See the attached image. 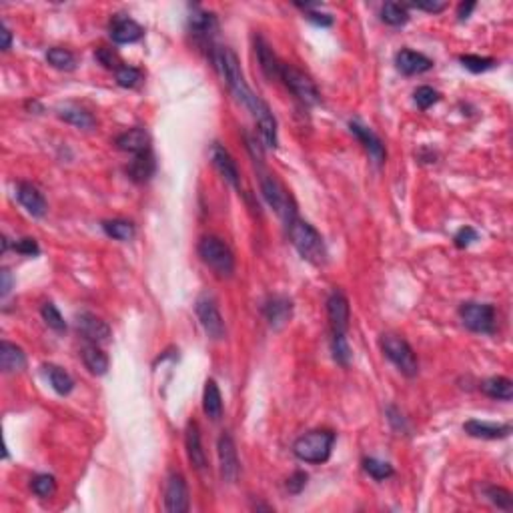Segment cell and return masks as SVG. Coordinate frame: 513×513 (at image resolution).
<instances>
[{
    "mask_svg": "<svg viewBox=\"0 0 513 513\" xmlns=\"http://www.w3.org/2000/svg\"><path fill=\"white\" fill-rule=\"evenodd\" d=\"M287 229H289L291 243L299 251V255L313 265H323L327 261V249H325L323 237L317 233V229L297 217L287 223Z\"/></svg>",
    "mask_w": 513,
    "mask_h": 513,
    "instance_id": "1",
    "label": "cell"
},
{
    "mask_svg": "<svg viewBox=\"0 0 513 513\" xmlns=\"http://www.w3.org/2000/svg\"><path fill=\"white\" fill-rule=\"evenodd\" d=\"M335 443V433L329 429H315L301 436L295 446H293V453L297 458L305 461V463H325L331 458Z\"/></svg>",
    "mask_w": 513,
    "mask_h": 513,
    "instance_id": "2",
    "label": "cell"
},
{
    "mask_svg": "<svg viewBox=\"0 0 513 513\" xmlns=\"http://www.w3.org/2000/svg\"><path fill=\"white\" fill-rule=\"evenodd\" d=\"M199 255L219 277H231L234 271V255L231 247L219 237H205L199 243Z\"/></svg>",
    "mask_w": 513,
    "mask_h": 513,
    "instance_id": "3",
    "label": "cell"
},
{
    "mask_svg": "<svg viewBox=\"0 0 513 513\" xmlns=\"http://www.w3.org/2000/svg\"><path fill=\"white\" fill-rule=\"evenodd\" d=\"M381 347H383L385 357L389 359L403 375H407V377H415L417 375L419 361L415 357L411 345L403 337H399V335H383Z\"/></svg>",
    "mask_w": 513,
    "mask_h": 513,
    "instance_id": "4",
    "label": "cell"
},
{
    "mask_svg": "<svg viewBox=\"0 0 513 513\" xmlns=\"http://www.w3.org/2000/svg\"><path fill=\"white\" fill-rule=\"evenodd\" d=\"M212 63H215V67L219 68V72L225 78V82L229 85V89L233 90L237 101L243 99L251 89L245 82V77L241 72V65H239V58H237L233 50L231 48H217L212 53Z\"/></svg>",
    "mask_w": 513,
    "mask_h": 513,
    "instance_id": "5",
    "label": "cell"
},
{
    "mask_svg": "<svg viewBox=\"0 0 513 513\" xmlns=\"http://www.w3.org/2000/svg\"><path fill=\"white\" fill-rule=\"evenodd\" d=\"M261 190H263L265 201L277 211V215H279L285 223H289V221H293V219L297 217V207H295V202L291 199V195L273 175L263 173V177H261Z\"/></svg>",
    "mask_w": 513,
    "mask_h": 513,
    "instance_id": "6",
    "label": "cell"
},
{
    "mask_svg": "<svg viewBox=\"0 0 513 513\" xmlns=\"http://www.w3.org/2000/svg\"><path fill=\"white\" fill-rule=\"evenodd\" d=\"M459 317L463 325L473 333L491 335L495 331V307L487 303H463L459 307Z\"/></svg>",
    "mask_w": 513,
    "mask_h": 513,
    "instance_id": "7",
    "label": "cell"
},
{
    "mask_svg": "<svg viewBox=\"0 0 513 513\" xmlns=\"http://www.w3.org/2000/svg\"><path fill=\"white\" fill-rule=\"evenodd\" d=\"M281 80L305 104H319L321 102V94H319V90L315 87V82L307 75H303L301 70L289 67V65H283V68H281Z\"/></svg>",
    "mask_w": 513,
    "mask_h": 513,
    "instance_id": "8",
    "label": "cell"
},
{
    "mask_svg": "<svg viewBox=\"0 0 513 513\" xmlns=\"http://www.w3.org/2000/svg\"><path fill=\"white\" fill-rule=\"evenodd\" d=\"M195 311H197V317H199V321H201L202 329L207 331V335H209L211 339H221V337H225V321L211 295H201L199 301H197Z\"/></svg>",
    "mask_w": 513,
    "mask_h": 513,
    "instance_id": "9",
    "label": "cell"
},
{
    "mask_svg": "<svg viewBox=\"0 0 513 513\" xmlns=\"http://www.w3.org/2000/svg\"><path fill=\"white\" fill-rule=\"evenodd\" d=\"M165 509L168 513H185L189 509V490L180 473H171L165 490Z\"/></svg>",
    "mask_w": 513,
    "mask_h": 513,
    "instance_id": "10",
    "label": "cell"
},
{
    "mask_svg": "<svg viewBox=\"0 0 513 513\" xmlns=\"http://www.w3.org/2000/svg\"><path fill=\"white\" fill-rule=\"evenodd\" d=\"M109 34H111V38L117 45H131V43L141 40L145 31L133 18H129L124 14H117L111 21V24H109Z\"/></svg>",
    "mask_w": 513,
    "mask_h": 513,
    "instance_id": "11",
    "label": "cell"
},
{
    "mask_svg": "<svg viewBox=\"0 0 513 513\" xmlns=\"http://www.w3.org/2000/svg\"><path fill=\"white\" fill-rule=\"evenodd\" d=\"M219 461H221L223 480L233 483L239 475V458H237V447H234L233 437L229 433H223L219 439Z\"/></svg>",
    "mask_w": 513,
    "mask_h": 513,
    "instance_id": "12",
    "label": "cell"
},
{
    "mask_svg": "<svg viewBox=\"0 0 513 513\" xmlns=\"http://www.w3.org/2000/svg\"><path fill=\"white\" fill-rule=\"evenodd\" d=\"M327 315L333 327V333H345L349 327V301L341 291H335L327 299Z\"/></svg>",
    "mask_w": 513,
    "mask_h": 513,
    "instance_id": "13",
    "label": "cell"
},
{
    "mask_svg": "<svg viewBox=\"0 0 513 513\" xmlns=\"http://www.w3.org/2000/svg\"><path fill=\"white\" fill-rule=\"evenodd\" d=\"M77 327L90 343H104L111 337V327L92 313H80L77 319Z\"/></svg>",
    "mask_w": 513,
    "mask_h": 513,
    "instance_id": "14",
    "label": "cell"
},
{
    "mask_svg": "<svg viewBox=\"0 0 513 513\" xmlns=\"http://www.w3.org/2000/svg\"><path fill=\"white\" fill-rule=\"evenodd\" d=\"M211 161L215 168L219 171V175H221L229 185H233L234 189H237L239 183H241V177H239V168H237V163L233 161L231 153H229L225 146L212 145Z\"/></svg>",
    "mask_w": 513,
    "mask_h": 513,
    "instance_id": "15",
    "label": "cell"
},
{
    "mask_svg": "<svg viewBox=\"0 0 513 513\" xmlns=\"http://www.w3.org/2000/svg\"><path fill=\"white\" fill-rule=\"evenodd\" d=\"M395 65H397V68L401 70L403 75L413 77V75L427 72L429 68L433 67V60L427 58L425 55H421V53H415V50H409V48H403L401 53H397V56H395Z\"/></svg>",
    "mask_w": 513,
    "mask_h": 513,
    "instance_id": "16",
    "label": "cell"
},
{
    "mask_svg": "<svg viewBox=\"0 0 513 513\" xmlns=\"http://www.w3.org/2000/svg\"><path fill=\"white\" fill-rule=\"evenodd\" d=\"M16 197H18V202H21L33 217H45L46 215L45 197H43V193L36 189L34 185H31V183H21V185L16 187Z\"/></svg>",
    "mask_w": 513,
    "mask_h": 513,
    "instance_id": "17",
    "label": "cell"
},
{
    "mask_svg": "<svg viewBox=\"0 0 513 513\" xmlns=\"http://www.w3.org/2000/svg\"><path fill=\"white\" fill-rule=\"evenodd\" d=\"M465 433L477 439H503L512 433V425L509 423H487V421H477L471 419L463 425Z\"/></svg>",
    "mask_w": 513,
    "mask_h": 513,
    "instance_id": "18",
    "label": "cell"
},
{
    "mask_svg": "<svg viewBox=\"0 0 513 513\" xmlns=\"http://www.w3.org/2000/svg\"><path fill=\"white\" fill-rule=\"evenodd\" d=\"M263 311H265L269 325H271L273 329H281L283 325L289 321L291 315H293V303H291L287 297H273V299H269V301L265 303Z\"/></svg>",
    "mask_w": 513,
    "mask_h": 513,
    "instance_id": "19",
    "label": "cell"
},
{
    "mask_svg": "<svg viewBox=\"0 0 513 513\" xmlns=\"http://www.w3.org/2000/svg\"><path fill=\"white\" fill-rule=\"evenodd\" d=\"M148 145H151V136H148V133H146L145 129H141V126L131 129V131H126V133L117 136V146H119L121 151L133 153V155H141V153L151 151Z\"/></svg>",
    "mask_w": 513,
    "mask_h": 513,
    "instance_id": "20",
    "label": "cell"
},
{
    "mask_svg": "<svg viewBox=\"0 0 513 513\" xmlns=\"http://www.w3.org/2000/svg\"><path fill=\"white\" fill-rule=\"evenodd\" d=\"M349 129H351V133L355 134L359 141L363 143V146L367 148L369 155L373 156L377 163H383V158H385V146L381 143L379 136L373 133L371 129H367V126L359 124L357 121H353V123L349 124Z\"/></svg>",
    "mask_w": 513,
    "mask_h": 513,
    "instance_id": "21",
    "label": "cell"
},
{
    "mask_svg": "<svg viewBox=\"0 0 513 513\" xmlns=\"http://www.w3.org/2000/svg\"><path fill=\"white\" fill-rule=\"evenodd\" d=\"M26 367V355L18 345L2 341L0 343V369L4 373H16Z\"/></svg>",
    "mask_w": 513,
    "mask_h": 513,
    "instance_id": "22",
    "label": "cell"
},
{
    "mask_svg": "<svg viewBox=\"0 0 513 513\" xmlns=\"http://www.w3.org/2000/svg\"><path fill=\"white\" fill-rule=\"evenodd\" d=\"M185 443H187V455H189L193 468L202 469L207 468V455H205V449L201 443V431L197 423L187 425V437H185Z\"/></svg>",
    "mask_w": 513,
    "mask_h": 513,
    "instance_id": "23",
    "label": "cell"
},
{
    "mask_svg": "<svg viewBox=\"0 0 513 513\" xmlns=\"http://www.w3.org/2000/svg\"><path fill=\"white\" fill-rule=\"evenodd\" d=\"M256 58H259V65L263 68L265 77L267 78H281V68H283V63H279V58L275 56V53L269 48V45L259 36L256 38Z\"/></svg>",
    "mask_w": 513,
    "mask_h": 513,
    "instance_id": "24",
    "label": "cell"
},
{
    "mask_svg": "<svg viewBox=\"0 0 513 513\" xmlns=\"http://www.w3.org/2000/svg\"><path fill=\"white\" fill-rule=\"evenodd\" d=\"M129 175H131V179L136 180V183H145V180L151 179V177L155 175V158H153V153L146 151V153H141V155H134L131 165H129Z\"/></svg>",
    "mask_w": 513,
    "mask_h": 513,
    "instance_id": "25",
    "label": "cell"
},
{
    "mask_svg": "<svg viewBox=\"0 0 513 513\" xmlns=\"http://www.w3.org/2000/svg\"><path fill=\"white\" fill-rule=\"evenodd\" d=\"M481 391L497 401H512L513 399V383L507 377H491L481 383Z\"/></svg>",
    "mask_w": 513,
    "mask_h": 513,
    "instance_id": "26",
    "label": "cell"
},
{
    "mask_svg": "<svg viewBox=\"0 0 513 513\" xmlns=\"http://www.w3.org/2000/svg\"><path fill=\"white\" fill-rule=\"evenodd\" d=\"M202 409L211 417V419H219L223 415V397L219 385L212 379L205 383V393H202Z\"/></svg>",
    "mask_w": 513,
    "mask_h": 513,
    "instance_id": "27",
    "label": "cell"
},
{
    "mask_svg": "<svg viewBox=\"0 0 513 513\" xmlns=\"http://www.w3.org/2000/svg\"><path fill=\"white\" fill-rule=\"evenodd\" d=\"M82 361L92 375H104L109 371V357L97 347V343H90L82 349Z\"/></svg>",
    "mask_w": 513,
    "mask_h": 513,
    "instance_id": "28",
    "label": "cell"
},
{
    "mask_svg": "<svg viewBox=\"0 0 513 513\" xmlns=\"http://www.w3.org/2000/svg\"><path fill=\"white\" fill-rule=\"evenodd\" d=\"M58 117L65 121V123L72 124L77 129H92L94 126V119L92 114L87 112L85 109H80L77 104H65L58 109Z\"/></svg>",
    "mask_w": 513,
    "mask_h": 513,
    "instance_id": "29",
    "label": "cell"
},
{
    "mask_svg": "<svg viewBox=\"0 0 513 513\" xmlns=\"http://www.w3.org/2000/svg\"><path fill=\"white\" fill-rule=\"evenodd\" d=\"M189 26H190V33L195 34V36L209 38L212 34V31L217 28V18H215L212 12L195 11L189 16Z\"/></svg>",
    "mask_w": 513,
    "mask_h": 513,
    "instance_id": "30",
    "label": "cell"
},
{
    "mask_svg": "<svg viewBox=\"0 0 513 513\" xmlns=\"http://www.w3.org/2000/svg\"><path fill=\"white\" fill-rule=\"evenodd\" d=\"M46 375H48V381L53 385V389L58 393V395H68L72 387H75V381L72 377L68 375L65 369L56 367V365H46Z\"/></svg>",
    "mask_w": 513,
    "mask_h": 513,
    "instance_id": "31",
    "label": "cell"
},
{
    "mask_svg": "<svg viewBox=\"0 0 513 513\" xmlns=\"http://www.w3.org/2000/svg\"><path fill=\"white\" fill-rule=\"evenodd\" d=\"M102 229H104V233L112 239H117V241H131L134 237V225L131 221H123V219L104 221Z\"/></svg>",
    "mask_w": 513,
    "mask_h": 513,
    "instance_id": "32",
    "label": "cell"
},
{
    "mask_svg": "<svg viewBox=\"0 0 513 513\" xmlns=\"http://www.w3.org/2000/svg\"><path fill=\"white\" fill-rule=\"evenodd\" d=\"M381 18H383V23L391 24V26H401L409 21V14H407V9L399 2H387L381 9Z\"/></svg>",
    "mask_w": 513,
    "mask_h": 513,
    "instance_id": "33",
    "label": "cell"
},
{
    "mask_svg": "<svg viewBox=\"0 0 513 513\" xmlns=\"http://www.w3.org/2000/svg\"><path fill=\"white\" fill-rule=\"evenodd\" d=\"M46 60L55 68H58V70H72L75 65H77V63H75V55H72L70 50H67V48H58V46L48 48Z\"/></svg>",
    "mask_w": 513,
    "mask_h": 513,
    "instance_id": "34",
    "label": "cell"
},
{
    "mask_svg": "<svg viewBox=\"0 0 513 513\" xmlns=\"http://www.w3.org/2000/svg\"><path fill=\"white\" fill-rule=\"evenodd\" d=\"M114 77H117L119 87H123V89H134V87H139L143 82V72L136 67H129V65L117 68Z\"/></svg>",
    "mask_w": 513,
    "mask_h": 513,
    "instance_id": "35",
    "label": "cell"
},
{
    "mask_svg": "<svg viewBox=\"0 0 513 513\" xmlns=\"http://www.w3.org/2000/svg\"><path fill=\"white\" fill-rule=\"evenodd\" d=\"M363 469H365V471H367L369 475H371V477H373L375 481L389 480L391 475L395 473L393 468H391L387 461H381V459H375V458L363 459Z\"/></svg>",
    "mask_w": 513,
    "mask_h": 513,
    "instance_id": "36",
    "label": "cell"
},
{
    "mask_svg": "<svg viewBox=\"0 0 513 513\" xmlns=\"http://www.w3.org/2000/svg\"><path fill=\"white\" fill-rule=\"evenodd\" d=\"M461 65L471 70V72H485L490 68L495 67V58H487V56L477 55H463L461 56Z\"/></svg>",
    "mask_w": 513,
    "mask_h": 513,
    "instance_id": "37",
    "label": "cell"
},
{
    "mask_svg": "<svg viewBox=\"0 0 513 513\" xmlns=\"http://www.w3.org/2000/svg\"><path fill=\"white\" fill-rule=\"evenodd\" d=\"M333 357L339 365L347 367L351 361V349L347 343L345 333H333Z\"/></svg>",
    "mask_w": 513,
    "mask_h": 513,
    "instance_id": "38",
    "label": "cell"
},
{
    "mask_svg": "<svg viewBox=\"0 0 513 513\" xmlns=\"http://www.w3.org/2000/svg\"><path fill=\"white\" fill-rule=\"evenodd\" d=\"M43 319H45V323L50 327V329H55V331H65L67 329V323H65V319H63V315L60 311L56 309V305L53 303H45L43 305Z\"/></svg>",
    "mask_w": 513,
    "mask_h": 513,
    "instance_id": "39",
    "label": "cell"
},
{
    "mask_svg": "<svg viewBox=\"0 0 513 513\" xmlns=\"http://www.w3.org/2000/svg\"><path fill=\"white\" fill-rule=\"evenodd\" d=\"M487 497L493 505H497L503 512H509L513 507V497L512 493L503 487H487Z\"/></svg>",
    "mask_w": 513,
    "mask_h": 513,
    "instance_id": "40",
    "label": "cell"
},
{
    "mask_svg": "<svg viewBox=\"0 0 513 513\" xmlns=\"http://www.w3.org/2000/svg\"><path fill=\"white\" fill-rule=\"evenodd\" d=\"M31 487L38 497H50L56 491V481L53 475H36L31 483Z\"/></svg>",
    "mask_w": 513,
    "mask_h": 513,
    "instance_id": "41",
    "label": "cell"
},
{
    "mask_svg": "<svg viewBox=\"0 0 513 513\" xmlns=\"http://www.w3.org/2000/svg\"><path fill=\"white\" fill-rule=\"evenodd\" d=\"M413 99H415V104H417L421 111H427L431 104H436V102L439 101V92H437L436 89H431V87H419V89L415 90Z\"/></svg>",
    "mask_w": 513,
    "mask_h": 513,
    "instance_id": "42",
    "label": "cell"
},
{
    "mask_svg": "<svg viewBox=\"0 0 513 513\" xmlns=\"http://www.w3.org/2000/svg\"><path fill=\"white\" fill-rule=\"evenodd\" d=\"M477 231L473 229V227H463V229H459L458 234H455V247H459V249H465V247H469L473 241H477Z\"/></svg>",
    "mask_w": 513,
    "mask_h": 513,
    "instance_id": "43",
    "label": "cell"
},
{
    "mask_svg": "<svg viewBox=\"0 0 513 513\" xmlns=\"http://www.w3.org/2000/svg\"><path fill=\"white\" fill-rule=\"evenodd\" d=\"M94 56H97V60L101 63L102 67L114 68V70H117L119 67H123V65H119V56L114 55L112 50H109V48H99Z\"/></svg>",
    "mask_w": 513,
    "mask_h": 513,
    "instance_id": "44",
    "label": "cell"
},
{
    "mask_svg": "<svg viewBox=\"0 0 513 513\" xmlns=\"http://www.w3.org/2000/svg\"><path fill=\"white\" fill-rule=\"evenodd\" d=\"M14 251H18L21 255H26V256H36L40 253L38 243H36L34 239H21L18 243H14Z\"/></svg>",
    "mask_w": 513,
    "mask_h": 513,
    "instance_id": "45",
    "label": "cell"
},
{
    "mask_svg": "<svg viewBox=\"0 0 513 513\" xmlns=\"http://www.w3.org/2000/svg\"><path fill=\"white\" fill-rule=\"evenodd\" d=\"M305 485H307V473L305 471H297L287 480V490H289V493H295V495L301 493L305 490Z\"/></svg>",
    "mask_w": 513,
    "mask_h": 513,
    "instance_id": "46",
    "label": "cell"
},
{
    "mask_svg": "<svg viewBox=\"0 0 513 513\" xmlns=\"http://www.w3.org/2000/svg\"><path fill=\"white\" fill-rule=\"evenodd\" d=\"M307 18H309L311 23L319 24V26H331V24H333V16L323 14V12H315L313 9H309V12H307Z\"/></svg>",
    "mask_w": 513,
    "mask_h": 513,
    "instance_id": "47",
    "label": "cell"
},
{
    "mask_svg": "<svg viewBox=\"0 0 513 513\" xmlns=\"http://www.w3.org/2000/svg\"><path fill=\"white\" fill-rule=\"evenodd\" d=\"M0 289H2V297H6L12 289V275L9 269L0 271Z\"/></svg>",
    "mask_w": 513,
    "mask_h": 513,
    "instance_id": "48",
    "label": "cell"
},
{
    "mask_svg": "<svg viewBox=\"0 0 513 513\" xmlns=\"http://www.w3.org/2000/svg\"><path fill=\"white\" fill-rule=\"evenodd\" d=\"M413 6H415V9H419V11L441 12L443 9H446V2H415Z\"/></svg>",
    "mask_w": 513,
    "mask_h": 513,
    "instance_id": "49",
    "label": "cell"
},
{
    "mask_svg": "<svg viewBox=\"0 0 513 513\" xmlns=\"http://www.w3.org/2000/svg\"><path fill=\"white\" fill-rule=\"evenodd\" d=\"M475 9V2H461L459 4V11H458V16H459V21H465V18H469V14H471V11Z\"/></svg>",
    "mask_w": 513,
    "mask_h": 513,
    "instance_id": "50",
    "label": "cell"
},
{
    "mask_svg": "<svg viewBox=\"0 0 513 513\" xmlns=\"http://www.w3.org/2000/svg\"><path fill=\"white\" fill-rule=\"evenodd\" d=\"M0 36H2V50H9V48H11V43H12V34H11V31L6 28V24H2V28H0Z\"/></svg>",
    "mask_w": 513,
    "mask_h": 513,
    "instance_id": "51",
    "label": "cell"
}]
</instances>
